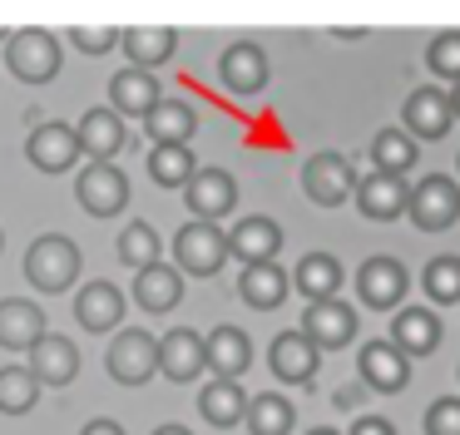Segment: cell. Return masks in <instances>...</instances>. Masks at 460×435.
<instances>
[{
  "mask_svg": "<svg viewBox=\"0 0 460 435\" xmlns=\"http://www.w3.org/2000/svg\"><path fill=\"white\" fill-rule=\"evenodd\" d=\"M80 247H75V237L65 233H45L31 243V253H25V277H31L35 292L55 297V292H70L75 282H80Z\"/></svg>",
  "mask_w": 460,
  "mask_h": 435,
  "instance_id": "obj_1",
  "label": "cell"
},
{
  "mask_svg": "<svg viewBox=\"0 0 460 435\" xmlns=\"http://www.w3.org/2000/svg\"><path fill=\"white\" fill-rule=\"evenodd\" d=\"M5 59H11V75L21 84H50L60 75V40L50 35L45 25H25L5 40Z\"/></svg>",
  "mask_w": 460,
  "mask_h": 435,
  "instance_id": "obj_2",
  "label": "cell"
},
{
  "mask_svg": "<svg viewBox=\"0 0 460 435\" xmlns=\"http://www.w3.org/2000/svg\"><path fill=\"white\" fill-rule=\"evenodd\" d=\"M406 218L420 227V233H446V227L460 223V183L446 173L420 178L406 193Z\"/></svg>",
  "mask_w": 460,
  "mask_h": 435,
  "instance_id": "obj_3",
  "label": "cell"
},
{
  "mask_svg": "<svg viewBox=\"0 0 460 435\" xmlns=\"http://www.w3.org/2000/svg\"><path fill=\"white\" fill-rule=\"evenodd\" d=\"M173 262L179 272H193V277H218L223 262H228V233L218 223H183L179 237H173Z\"/></svg>",
  "mask_w": 460,
  "mask_h": 435,
  "instance_id": "obj_4",
  "label": "cell"
},
{
  "mask_svg": "<svg viewBox=\"0 0 460 435\" xmlns=\"http://www.w3.org/2000/svg\"><path fill=\"white\" fill-rule=\"evenodd\" d=\"M104 366H110V376H114L119 386H144V381H154V376H159V336L129 326V332H119V336L110 342Z\"/></svg>",
  "mask_w": 460,
  "mask_h": 435,
  "instance_id": "obj_5",
  "label": "cell"
},
{
  "mask_svg": "<svg viewBox=\"0 0 460 435\" xmlns=\"http://www.w3.org/2000/svg\"><path fill=\"white\" fill-rule=\"evenodd\" d=\"M351 188H357V173H351L347 154L322 148V154H312L307 164H302V193L317 208H341L351 198Z\"/></svg>",
  "mask_w": 460,
  "mask_h": 435,
  "instance_id": "obj_6",
  "label": "cell"
},
{
  "mask_svg": "<svg viewBox=\"0 0 460 435\" xmlns=\"http://www.w3.org/2000/svg\"><path fill=\"white\" fill-rule=\"evenodd\" d=\"M75 198L90 218H119L129 208V173H119L114 164H90L75 178Z\"/></svg>",
  "mask_w": 460,
  "mask_h": 435,
  "instance_id": "obj_7",
  "label": "cell"
},
{
  "mask_svg": "<svg viewBox=\"0 0 460 435\" xmlns=\"http://www.w3.org/2000/svg\"><path fill=\"white\" fill-rule=\"evenodd\" d=\"M406 292H411V272L396 262V257L381 253V257H367V262L357 267V297H361V306H371V312H391Z\"/></svg>",
  "mask_w": 460,
  "mask_h": 435,
  "instance_id": "obj_8",
  "label": "cell"
},
{
  "mask_svg": "<svg viewBox=\"0 0 460 435\" xmlns=\"http://www.w3.org/2000/svg\"><path fill=\"white\" fill-rule=\"evenodd\" d=\"M183 203H189V213L199 218V223H218V218H228L233 208H238V183H233V173H223V168H199V173L183 183Z\"/></svg>",
  "mask_w": 460,
  "mask_h": 435,
  "instance_id": "obj_9",
  "label": "cell"
},
{
  "mask_svg": "<svg viewBox=\"0 0 460 435\" xmlns=\"http://www.w3.org/2000/svg\"><path fill=\"white\" fill-rule=\"evenodd\" d=\"M302 336H307L317 351H341V346L357 336V306L341 302V297H327V302H312L307 316H302Z\"/></svg>",
  "mask_w": 460,
  "mask_h": 435,
  "instance_id": "obj_10",
  "label": "cell"
},
{
  "mask_svg": "<svg viewBox=\"0 0 460 435\" xmlns=\"http://www.w3.org/2000/svg\"><path fill=\"white\" fill-rule=\"evenodd\" d=\"M268 55H262V45H252V40H238V45H228L223 49V59H218V79H223V89L228 94H238V99H252V94H262L268 89Z\"/></svg>",
  "mask_w": 460,
  "mask_h": 435,
  "instance_id": "obj_11",
  "label": "cell"
},
{
  "mask_svg": "<svg viewBox=\"0 0 460 435\" xmlns=\"http://www.w3.org/2000/svg\"><path fill=\"white\" fill-rule=\"evenodd\" d=\"M282 253V223L278 218H262V213H248L233 223L228 233V257H238L243 267L252 262H278Z\"/></svg>",
  "mask_w": 460,
  "mask_h": 435,
  "instance_id": "obj_12",
  "label": "cell"
},
{
  "mask_svg": "<svg viewBox=\"0 0 460 435\" xmlns=\"http://www.w3.org/2000/svg\"><path fill=\"white\" fill-rule=\"evenodd\" d=\"M25 158H31L40 173H70V168L80 164V138H75L70 124L50 119V124H40L25 138Z\"/></svg>",
  "mask_w": 460,
  "mask_h": 435,
  "instance_id": "obj_13",
  "label": "cell"
},
{
  "mask_svg": "<svg viewBox=\"0 0 460 435\" xmlns=\"http://www.w3.org/2000/svg\"><path fill=\"white\" fill-rule=\"evenodd\" d=\"M25 371L40 386H55V391H60V386H70L75 376H80V346L60 332H45L40 342L31 346V366H25Z\"/></svg>",
  "mask_w": 460,
  "mask_h": 435,
  "instance_id": "obj_14",
  "label": "cell"
},
{
  "mask_svg": "<svg viewBox=\"0 0 460 435\" xmlns=\"http://www.w3.org/2000/svg\"><path fill=\"white\" fill-rule=\"evenodd\" d=\"M401 119H406V134L416 138V144H436V138H446L450 124H456V119H450L446 94H440V89H430V84L411 89L406 104H401Z\"/></svg>",
  "mask_w": 460,
  "mask_h": 435,
  "instance_id": "obj_15",
  "label": "cell"
},
{
  "mask_svg": "<svg viewBox=\"0 0 460 435\" xmlns=\"http://www.w3.org/2000/svg\"><path fill=\"white\" fill-rule=\"evenodd\" d=\"M75 138H80V154H90V164H114V158L129 148V129H124V119L110 114V109H90V114L75 124Z\"/></svg>",
  "mask_w": 460,
  "mask_h": 435,
  "instance_id": "obj_16",
  "label": "cell"
},
{
  "mask_svg": "<svg viewBox=\"0 0 460 435\" xmlns=\"http://www.w3.org/2000/svg\"><path fill=\"white\" fill-rule=\"evenodd\" d=\"M268 366L282 386H307L322 366V351L302 332H278L272 336V351H268Z\"/></svg>",
  "mask_w": 460,
  "mask_h": 435,
  "instance_id": "obj_17",
  "label": "cell"
},
{
  "mask_svg": "<svg viewBox=\"0 0 460 435\" xmlns=\"http://www.w3.org/2000/svg\"><path fill=\"white\" fill-rule=\"evenodd\" d=\"M75 322L84 326V332H119L124 322V292L114 282H104V277H94V282L80 287V297H75Z\"/></svg>",
  "mask_w": 460,
  "mask_h": 435,
  "instance_id": "obj_18",
  "label": "cell"
},
{
  "mask_svg": "<svg viewBox=\"0 0 460 435\" xmlns=\"http://www.w3.org/2000/svg\"><path fill=\"white\" fill-rule=\"evenodd\" d=\"M357 371H361V381H367L371 391H381V395H396V391L411 386V361L391 342H367L361 346Z\"/></svg>",
  "mask_w": 460,
  "mask_h": 435,
  "instance_id": "obj_19",
  "label": "cell"
},
{
  "mask_svg": "<svg viewBox=\"0 0 460 435\" xmlns=\"http://www.w3.org/2000/svg\"><path fill=\"white\" fill-rule=\"evenodd\" d=\"M203 371H208V356H203V336L193 326H173L169 336H159V376L183 386Z\"/></svg>",
  "mask_w": 460,
  "mask_h": 435,
  "instance_id": "obj_20",
  "label": "cell"
},
{
  "mask_svg": "<svg viewBox=\"0 0 460 435\" xmlns=\"http://www.w3.org/2000/svg\"><path fill=\"white\" fill-rule=\"evenodd\" d=\"M440 336H446V332H440V316L430 312V306H406V312L391 316V336H386V342L411 361V356H430V351H436Z\"/></svg>",
  "mask_w": 460,
  "mask_h": 435,
  "instance_id": "obj_21",
  "label": "cell"
},
{
  "mask_svg": "<svg viewBox=\"0 0 460 435\" xmlns=\"http://www.w3.org/2000/svg\"><path fill=\"white\" fill-rule=\"evenodd\" d=\"M119 45H124V55L134 59L129 69L154 75L159 65L173 59V49H179V30H169V25H134V30H119Z\"/></svg>",
  "mask_w": 460,
  "mask_h": 435,
  "instance_id": "obj_22",
  "label": "cell"
},
{
  "mask_svg": "<svg viewBox=\"0 0 460 435\" xmlns=\"http://www.w3.org/2000/svg\"><path fill=\"white\" fill-rule=\"evenodd\" d=\"M134 302H139L144 312H154V316L173 312V306L183 302V272H179V267H169L164 257H159V262H149L144 272H134Z\"/></svg>",
  "mask_w": 460,
  "mask_h": 435,
  "instance_id": "obj_23",
  "label": "cell"
},
{
  "mask_svg": "<svg viewBox=\"0 0 460 435\" xmlns=\"http://www.w3.org/2000/svg\"><path fill=\"white\" fill-rule=\"evenodd\" d=\"M193 129H199V114L183 99H169V94L144 114V134L154 138V148H189Z\"/></svg>",
  "mask_w": 460,
  "mask_h": 435,
  "instance_id": "obj_24",
  "label": "cell"
},
{
  "mask_svg": "<svg viewBox=\"0 0 460 435\" xmlns=\"http://www.w3.org/2000/svg\"><path fill=\"white\" fill-rule=\"evenodd\" d=\"M406 193H411L406 178H386V173L357 178V188H351L361 218H371V223H391V218L406 213Z\"/></svg>",
  "mask_w": 460,
  "mask_h": 435,
  "instance_id": "obj_25",
  "label": "cell"
},
{
  "mask_svg": "<svg viewBox=\"0 0 460 435\" xmlns=\"http://www.w3.org/2000/svg\"><path fill=\"white\" fill-rule=\"evenodd\" d=\"M45 332H50V322H45V312L35 302H25V297L0 302V346L5 351H31Z\"/></svg>",
  "mask_w": 460,
  "mask_h": 435,
  "instance_id": "obj_26",
  "label": "cell"
},
{
  "mask_svg": "<svg viewBox=\"0 0 460 435\" xmlns=\"http://www.w3.org/2000/svg\"><path fill=\"white\" fill-rule=\"evenodd\" d=\"M203 356H208V366H213L218 381H238V376L252 366V342H248V332H238V326H213V332L203 336Z\"/></svg>",
  "mask_w": 460,
  "mask_h": 435,
  "instance_id": "obj_27",
  "label": "cell"
},
{
  "mask_svg": "<svg viewBox=\"0 0 460 435\" xmlns=\"http://www.w3.org/2000/svg\"><path fill=\"white\" fill-rule=\"evenodd\" d=\"M159 99H164L159 79L144 75V69H119L110 79V114H119V119H144Z\"/></svg>",
  "mask_w": 460,
  "mask_h": 435,
  "instance_id": "obj_28",
  "label": "cell"
},
{
  "mask_svg": "<svg viewBox=\"0 0 460 435\" xmlns=\"http://www.w3.org/2000/svg\"><path fill=\"white\" fill-rule=\"evenodd\" d=\"M238 297H243L248 306H258V312H272V306L288 302V272H282L278 262H252V267H243Z\"/></svg>",
  "mask_w": 460,
  "mask_h": 435,
  "instance_id": "obj_29",
  "label": "cell"
},
{
  "mask_svg": "<svg viewBox=\"0 0 460 435\" xmlns=\"http://www.w3.org/2000/svg\"><path fill=\"white\" fill-rule=\"evenodd\" d=\"M341 262L332 253H307L297 262V272H292V287H297L307 302H327V297H337L341 292Z\"/></svg>",
  "mask_w": 460,
  "mask_h": 435,
  "instance_id": "obj_30",
  "label": "cell"
},
{
  "mask_svg": "<svg viewBox=\"0 0 460 435\" xmlns=\"http://www.w3.org/2000/svg\"><path fill=\"white\" fill-rule=\"evenodd\" d=\"M416 158H420V144L406 129H381V134L371 138V164L386 178H406L411 168H416Z\"/></svg>",
  "mask_w": 460,
  "mask_h": 435,
  "instance_id": "obj_31",
  "label": "cell"
},
{
  "mask_svg": "<svg viewBox=\"0 0 460 435\" xmlns=\"http://www.w3.org/2000/svg\"><path fill=\"white\" fill-rule=\"evenodd\" d=\"M252 435H292L297 425V405L278 391H262V395H248V411H243Z\"/></svg>",
  "mask_w": 460,
  "mask_h": 435,
  "instance_id": "obj_32",
  "label": "cell"
},
{
  "mask_svg": "<svg viewBox=\"0 0 460 435\" xmlns=\"http://www.w3.org/2000/svg\"><path fill=\"white\" fill-rule=\"evenodd\" d=\"M243 411H248V395H243L238 381H208L199 391V415L218 431H233L243 421Z\"/></svg>",
  "mask_w": 460,
  "mask_h": 435,
  "instance_id": "obj_33",
  "label": "cell"
},
{
  "mask_svg": "<svg viewBox=\"0 0 460 435\" xmlns=\"http://www.w3.org/2000/svg\"><path fill=\"white\" fill-rule=\"evenodd\" d=\"M114 247H119V262H124V267H134V272H144L149 262H159V257H164L159 233H154L149 223H139V218H134V223L124 227L119 243H114Z\"/></svg>",
  "mask_w": 460,
  "mask_h": 435,
  "instance_id": "obj_34",
  "label": "cell"
},
{
  "mask_svg": "<svg viewBox=\"0 0 460 435\" xmlns=\"http://www.w3.org/2000/svg\"><path fill=\"white\" fill-rule=\"evenodd\" d=\"M420 287L436 306H460V257H430L426 272H420Z\"/></svg>",
  "mask_w": 460,
  "mask_h": 435,
  "instance_id": "obj_35",
  "label": "cell"
},
{
  "mask_svg": "<svg viewBox=\"0 0 460 435\" xmlns=\"http://www.w3.org/2000/svg\"><path fill=\"white\" fill-rule=\"evenodd\" d=\"M35 401H40V381L25 366H5L0 371V415H25L35 411Z\"/></svg>",
  "mask_w": 460,
  "mask_h": 435,
  "instance_id": "obj_36",
  "label": "cell"
},
{
  "mask_svg": "<svg viewBox=\"0 0 460 435\" xmlns=\"http://www.w3.org/2000/svg\"><path fill=\"white\" fill-rule=\"evenodd\" d=\"M193 173H199V164L189 148H149V178L159 188H183Z\"/></svg>",
  "mask_w": 460,
  "mask_h": 435,
  "instance_id": "obj_37",
  "label": "cell"
},
{
  "mask_svg": "<svg viewBox=\"0 0 460 435\" xmlns=\"http://www.w3.org/2000/svg\"><path fill=\"white\" fill-rule=\"evenodd\" d=\"M426 65H430V75H436V79H446V84H460V30H446V35L430 40Z\"/></svg>",
  "mask_w": 460,
  "mask_h": 435,
  "instance_id": "obj_38",
  "label": "cell"
},
{
  "mask_svg": "<svg viewBox=\"0 0 460 435\" xmlns=\"http://www.w3.org/2000/svg\"><path fill=\"white\" fill-rule=\"evenodd\" d=\"M70 45L84 49V55H110V49L119 45V30H114V25H75L70 30Z\"/></svg>",
  "mask_w": 460,
  "mask_h": 435,
  "instance_id": "obj_39",
  "label": "cell"
},
{
  "mask_svg": "<svg viewBox=\"0 0 460 435\" xmlns=\"http://www.w3.org/2000/svg\"><path fill=\"white\" fill-rule=\"evenodd\" d=\"M426 435H460V395H440V401H430Z\"/></svg>",
  "mask_w": 460,
  "mask_h": 435,
  "instance_id": "obj_40",
  "label": "cell"
},
{
  "mask_svg": "<svg viewBox=\"0 0 460 435\" xmlns=\"http://www.w3.org/2000/svg\"><path fill=\"white\" fill-rule=\"evenodd\" d=\"M347 435H396V425H391L386 415H357Z\"/></svg>",
  "mask_w": 460,
  "mask_h": 435,
  "instance_id": "obj_41",
  "label": "cell"
},
{
  "mask_svg": "<svg viewBox=\"0 0 460 435\" xmlns=\"http://www.w3.org/2000/svg\"><path fill=\"white\" fill-rule=\"evenodd\" d=\"M80 435H124V425L119 421H104V415H100V421H90Z\"/></svg>",
  "mask_w": 460,
  "mask_h": 435,
  "instance_id": "obj_42",
  "label": "cell"
},
{
  "mask_svg": "<svg viewBox=\"0 0 460 435\" xmlns=\"http://www.w3.org/2000/svg\"><path fill=\"white\" fill-rule=\"evenodd\" d=\"M446 104H450V119H460V84H450V94H446Z\"/></svg>",
  "mask_w": 460,
  "mask_h": 435,
  "instance_id": "obj_43",
  "label": "cell"
},
{
  "mask_svg": "<svg viewBox=\"0 0 460 435\" xmlns=\"http://www.w3.org/2000/svg\"><path fill=\"white\" fill-rule=\"evenodd\" d=\"M154 435H193V431H189V425H159Z\"/></svg>",
  "mask_w": 460,
  "mask_h": 435,
  "instance_id": "obj_44",
  "label": "cell"
},
{
  "mask_svg": "<svg viewBox=\"0 0 460 435\" xmlns=\"http://www.w3.org/2000/svg\"><path fill=\"white\" fill-rule=\"evenodd\" d=\"M307 435H341V431H332V425H317V431H307Z\"/></svg>",
  "mask_w": 460,
  "mask_h": 435,
  "instance_id": "obj_45",
  "label": "cell"
},
{
  "mask_svg": "<svg viewBox=\"0 0 460 435\" xmlns=\"http://www.w3.org/2000/svg\"><path fill=\"white\" fill-rule=\"evenodd\" d=\"M5 40H11V30H5V25H0V45H5Z\"/></svg>",
  "mask_w": 460,
  "mask_h": 435,
  "instance_id": "obj_46",
  "label": "cell"
},
{
  "mask_svg": "<svg viewBox=\"0 0 460 435\" xmlns=\"http://www.w3.org/2000/svg\"><path fill=\"white\" fill-rule=\"evenodd\" d=\"M0 247H5V233H0Z\"/></svg>",
  "mask_w": 460,
  "mask_h": 435,
  "instance_id": "obj_47",
  "label": "cell"
}]
</instances>
